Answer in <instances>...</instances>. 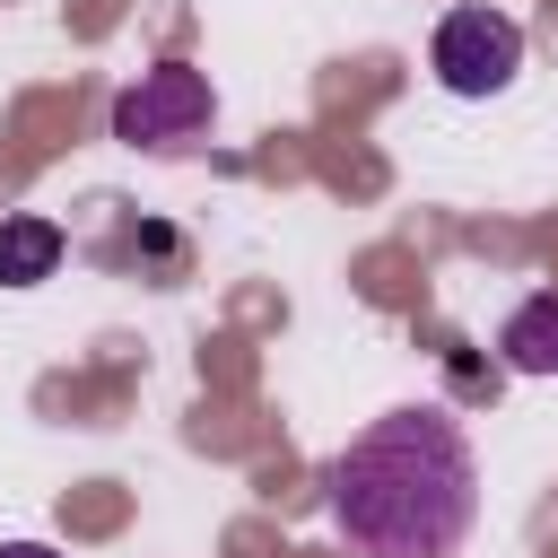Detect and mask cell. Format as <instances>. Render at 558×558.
I'll return each mask as SVG.
<instances>
[{
    "label": "cell",
    "instance_id": "1",
    "mask_svg": "<svg viewBox=\"0 0 558 558\" xmlns=\"http://www.w3.org/2000/svg\"><path fill=\"white\" fill-rule=\"evenodd\" d=\"M480 514V462L453 410L401 401L331 462V523L357 558H445Z\"/></svg>",
    "mask_w": 558,
    "mask_h": 558
},
{
    "label": "cell",
    "instance_id": "2",
    "mask_svg": "<svg viewBox=\"0 0 558 558\" xmlns=\"http://www.w3.org/2000/svg\"><path fill=\"white\" fill-rule=\"evenodd\" d=\"M427 61H436V78H445L453 96H497V87L523 70V26H514L506 9H488V0H462V9L436 17Z\"/></svg>",
    "mask_w": 558,
    "mask_h": 558
},
{
    "label": "cell",
    "instance_id": "3",
    "mask_svg": "<svg viewBox=\"0 0 558 558\" xmlns=\"http://www.w3.org/2000/svg\"><path fill=\"white\" fill-rule=\"evenodd\" d=\"M209 122V78L192 70V61H157L140 87H122V105H113V140H131V148H174V140H192Z\"/></svg>",
    "mask_w": 558,
    "mask_h": 558
},
{
    "label": "cell",
    "instance_id": "4",
    "mask_svg": "<svg viewBox=\"0 0 558 558\" xmlns=\"http://www.w3.org/2000/svg\"><path fill=\"white\" fill-rule=\"evenodd\" d=\"M497 357H506L514 375H558V288H541V296H523V305L506 314Z\"/></svg>",
    "mask_w": 558,
    "mask_h": 558
},
{
    "label": "cell",
    "instance_id": "5",
    "mask_svg": "<svg viewBox=\"0 0 558 558\" xmlns=\"http://www.w3.org/2000/svg\"><path fill=\"white\" fill-rule=\"evenodd\" d=\"M52 262H61L52 218H9L0 227V288H35V279H52Z\"/></svg>",
    "mask_w": 558,
    "mask_h": 558
},
{
    "label": "cell",
    "instance_id": "6",
    "mask_svg": "<svg viewBox=\"0 0 558 558\" xmlns=\"http://www.w3.org/2000/svg\"><path fill=\"white\" fill-rule=\"evenodd\" d=\"M0 558H61V549H44V541H0Z\"/></svg>",
    "mask_w": 558,
    "mask_h": 558
}]
</instances>
